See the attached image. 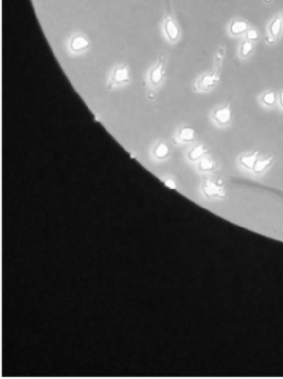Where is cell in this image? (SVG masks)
<instances>
[{"label": "cell", "instance_id": "obj_1", "mask_svg": "<svg viewBox=\"0 0 283 379\" xmlns=\"http://www.w3.org/2000/svg\"><path fill=\"white\" fill-rule=\"evenodd\" d=\"M259 102L265 108H274L278 106V92L272 89L265 90L260 96H259Z\"/></svg>", "mask_w": 283, "mask_h": 379}, {"label": "cell", "instance_id": "obj_2", "mask_svg": "<svg viewBox=\"0 0 283 379\" xmlns=\"http://www.w3.org/2000/svg\"><path fill=\"white\" fill-rule=\"evenodd\" d=\"M232 118V110L229 106H222L214 110L213 113V119L218 122L219 125L226 126L231 121Z\"/></svg>", "mask_w": 283, "mask_h": 379}, {"label": "cell", "instance_id": "obj_3", "mask_svg": "<svg viewBox=\"0 0 283 379\" xmlns=\"http://www.w3.org/2000/svg\"><path fill=\"white\" fill-rule=\"evenodd\" d=\"M283 33V22L280 14H277L274 17L271 19L269 25H268V34L271 36L280 39L281 35Z\"/></svg>", "mask_w": 283, "mask_h": 379}, {"label": "cell", "instance_id": "obj_4", "mask_svg": "<svg viewBox=\"0 0 283 379\" xmlns=\"http://www.w3.org/2000/svg\"><path fill=\"white\" fill-rule=\"evenodd\" d=\"M219 81V76L218 74H208L204 75L203 77H201L199 82H198V88L200 90H204V92H208L212 88H214L217 86Z\"/></svg>", "mask_w": 283, "mask_h": 379}, {"label": "cell", "instance_id": "obj_5", "mask_svg": "<svg viewBox=\"0 0 283 379\" xmlns=\"http://www.w3.org/2000/svg\"><path fill=\"white\" fill-rule=\"evenodd\" d=\"M249 28V23L246 20H243V19H234L229 26V33L235 37L242 36L243 34L246 35Z\"/></svg>", "mask_w": 283, "mask_h": 379}, {"label": "cell", "instance_id": "obj_6", "mask_svg": "<svg viewBox=\"0 0 283 379\" xmlns=\"http://www.w3.org/2000/svg\"><path fill=\"white\" fill-rule=\"evenodd\" d=\"M254 50H255L254 42L248 40V39H245V40L240 43L239 51H238L239 57L242 58V59L250 58L253 55Z\"/></svg>", "mask_w": 283, "mask_h": 379}, {"label": "cell", "instance_id": "obj_7", "mask_svg": "<svg viewBox=\"0 0 283 379\" xmlns=\"http://www.w3.org/2000/svg\"><path fill=\"white\" fill-rule=\"evenodd\" d=\"M164 30H166L167 36L169 37L170 40H172V41L177 40V38H178V36H179V30H178V28H177L176 23L172 21V19L167 18L166 25H164Z\"/></svg>", "mask_w": 283, "mask_h": 379}, {"label": "cell", "instance_id": "obj_8", "mask_svg": "<svg viewBox=\"0 0 283 379\" xmlns=\"http://www.w3.org/2000/svg\"><path fill=\"white\" fill-rule=\"evenodd\" d=\"M88 46H89V42H88L87 39L84 38V37H81V36L73 37V39L71 40V43H70V47H71V49L73 51H76V53L86 49Z\"/></svg>", "mask_w": 283, "mask_h": 379}, {"label": "cell", "instance_id": "obj_9", "mask_svg": "<svg viewBox=\"0 0 283 379\" xmlns=\"http://www.w3.org/2000/svg\"><path fill=\"white\" fill-rule=\"evenodd\" d=\"M112 80L116 84H124L129 80V73L127 68H118L115 70L112 76Z\"/></svg>", "mask_w": 283, "mask_h": 379}, {"label": "cell", "instance_id": "obj_10", "mask_svg": "<svg viewBox=\"0 0 283 379\" xmlns=\"http://www.w3.org/2000/svg\"><path fill=\"white\" fill-rule=\"evenodd\" d=\"M204 191H206L208 196H221V195H223V190L221 189V187H220L219 185L210 183V181H208V183L206 184V186H204Z\"/></svg>", "mask_w": 283, "mask_h": 379}, {"label": "cell", "instance_id": "obj_11", "mask_svg": "<svg viewBox=\"0 0 283 379\" xmlns=\"http://www.w3.org/2000/svg\"><path fill=\"white\" fill-rule=\"evenodd\" d=\"M162 68H163V66L159 65L158 67H156V68L152 70V73H151L152 84L158 85L159 82L161 81V79H162Z\"/></svg>", "mask_w": 283, "mask_h": 379}, {"label": "cell", "instance_id": "obj_12", "mask_svg": "<svg viewBox=\"0 0 283 379\" xmlns=\"http://www.w3.org/2000/svg\"><path fill=\"white\" fill-rule=\"evenodd\" d=\"M246 39L250 41L257 42L259 39H260V31H259L257 28H253V27H250L248 31L246 33Z\"/></svg>", "mask_w": 283, "mask_h": 379}, {"label": "cell", "instance_id": "obj_13", "mask_svg": "<svg viewBox=\"0 0 283 379\" xmlns=\"http://www.w3.org/2000/svg\"><path fill=\"white\" fill-rule=\"evenodd\" d=\"M195 138V130L192 128L186 127L180 132V139L183 141H191Z\"/></svg>", "mask_w": 283, "mask_h": 379}, {"label": "cell", "instance_id": "obj_14", "mask_svg": "<svg viewBox=\"0 0 283 379\" xmlns=\"http://www.w3.org/2000/svg\"><path fill=\"white\" fill-rule=\"evenodd\" d=\"M273 161V158L270 157L268 158V159H263V160H259L255 163V167H254V171L257 172H262L265 169L268 167V166H270V164Z\"/></svg>", "mask_w": 283, "mask_h": 379}, {"label": "cell", "instance_id": "obj_15", "mask_svg": "<svg viewBox=\"0 0 283 379\" xmlns=\"http://www.w3.org/2000/svg\"><path fill=\"white\" fill-rule=\"evenodd\" d=\"M257 156H258V152H254L253 155H251L249 157H242L241 164L247 168H252L255 165V163H257Z\"/></svg>", "mask_w": 283, "mask_h": 379}, {"label": "cell", "instance_id": "obj_16", "mask_svg": "<svg viewBox=\"0 0 283 379\" xmlns=\"http://www.w3.org/2000/svg\"><path fill=\"white\" fill-rule=\"evenodd\" d=\"M204 152H206V149H204L202 146H198V147H195V149H192L191 152H190V158L191 159H198L199 157H201Z\"/></svg>", "mask_w": 283, "mask_h": 379}, {"label": "cell", "instance_id": "obj_17", "mask_svg": "<svg viewBox=\"0 0 283 379\" xmlns=\"http://www.w3.org/2000/svg\"><path fill=\"white\" fill-rule=\"evenodd\" d=\"M168 152H169V149H168L167 146L164 144H161L156 149V156L159 157V158H163L168 155Z\"/></svg>", "mask_w": 283, "mask_h": 379}, {"label": "cell", "instance_id": "obj_18", "mask_svg": "<svg viewBox=\"0 0 283 379\" xmlns=\"http://www.w3.org/2000/svg\"><path fill=\"white\" fill-rule=\"evenodd\" d=\"M214 163L211 159H208V158H204V159L200 163V166H201V169L203 171H210V169L213 168Z\"/></svg>", "mask_w": 283, "mask_h": 379}, {"label": "cell", "instance_id": "obj_19", "mask_svg": "<svg viewBox=\"0 0 283 379\" xmlns=\"http://www.w3.org/2000/svg\"><path fill=\"white\" fill-rule=\"evenodd\" d=\"M278 40H279V39L278 38H276V37H273V36H271V35H266V37H265V43H266V45H268V46H273V45H276V43L278 42Z\"/></svg>", "mask_w": 283, "mask_h": 379}, {"label": "cell", "instance_id": "obj_20", "mask_svg": "<svg viewBox=\"0 0 283 379\" xmlns=\"http://www.w3.org/2000/svg\"><path fill=\"white\" fill-rule=\"evenodd\" d=\"M278 106L283 110V89L278 90Z\"/></svg>", "mask_w": 283, "mask_h": 379}, {"label": "cell", "instance_id": "obj_21", "mask_svg": "<svg viewBox=\"0 0 283 379\" xmlns=\"http://www.w3.org/2000/svg\"><path fill=\"white\" fill-rule=\"evenodd\" d=\"M172 184H174V183H172V181H167V183H166L167 186H170L171 188H175V186Z\"/></svg>", "mask_w": 283, "mask_h": 379}, {"label": "cell", "instance_id": "obj_22", "mask_svg": "<svg viewBox=\"0 0 283 379\" xmlns=\"http://www.w3.org/2000/svg\"><path fill=\"white\" fill-rule=\"evenodd\" d=\"M273 0H263V2L265 3V5H270V3H272Z\"/></svg>", "mask_w": 283, "mask_h": 379}, {"label": "cell", "instance_id": "obj_23", "mask_svg": "<svg viewBox=\"0 0 283 379\" xmlns=\"http://www.w3.org/2000/svg\"><path fill=\"white\" fill-rule=\"evenodd\" d=\"M279 14H280V16H281V18H282V22H283V10H282V11H280V13H279Z\"/></svg>", "mask_w": 283, "mask_h": 379}]
</instances>
